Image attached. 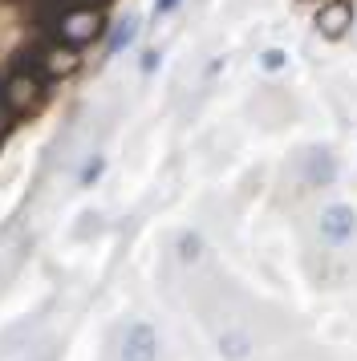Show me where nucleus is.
I'll list each match as a JSON object with an SVG mask.
<instances>
[{"instance_id": "obj_2", "label": "nucleus", "mask_w": 357, "mask_h": 361, "mask_svg": "<svg viewBox=\"0 0 357 361\" xmlns=\"http://www.w3.org/2000/svg\"><path fill=\"white\" fill-rule=\"evenodd\" d=\"M321 20H325V29H329V37H337L341 20H345V4H333L329 13H321Z\"/></svg>"}, {"instance_id": "obj_1", "label": "nucleus", "mask_w": 357, "mask_h": 361, "mask_svg": "<svg viewBox=\"0 0 357 361\" xmlns=\"http://www.w3.org/2000/svg\"><path fill=\"white\" fill-rule=\"evenodd\" d=\"M106 13L110 0H0V147L78 73Z\"/></svg>"}]
</instances>
